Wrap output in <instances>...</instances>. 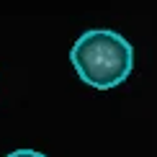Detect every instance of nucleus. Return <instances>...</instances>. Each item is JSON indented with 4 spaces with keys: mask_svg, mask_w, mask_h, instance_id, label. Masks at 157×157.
<instances>
[{
    "mask_svg": "<svg viewBox=\"0 0 157 157\" xmlns=\"http://www.w3.org/2000/svg\"><path fill=\"white\" fill-rule=\"evenodd\" d=\"M77 77L95 90H111L132 75L134 47L121 34L108 29H90L70 49Z\"/></svg>",
    "mask_w": 157,
    "mask_h": 157,
    "instance_id": "obj_1",
    "label": "nucleus"
},
{
    "mask_svg": "<svg viewBox=\"0 0 157 157\" xmlns=\"http://www.w3.org/2000/svg\"><path fill=\"white\" fill-rule=\"evenodd\" d=\"M5 157H47V155L36 152V149H29V147H23V149H13V152H8Z\"/></svg>",
    "mask_w": 157,
    "mask_h": 157,
    "instance_id": "obj_2",
    "label": "nucleus"
}]
</instances>
